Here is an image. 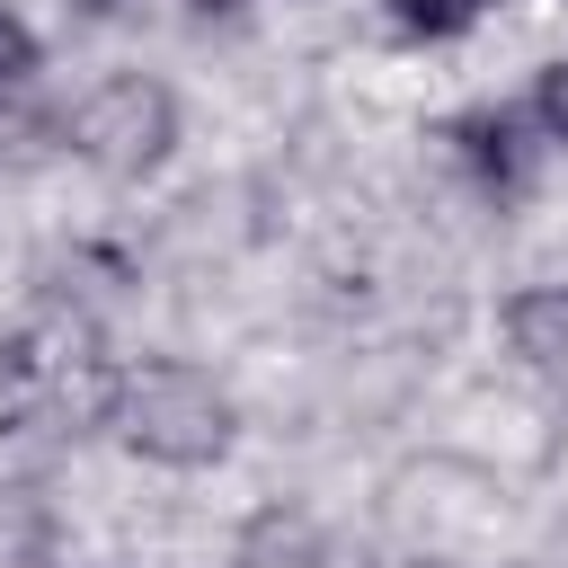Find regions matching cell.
<instances>
[{
  "label": "cell",
  "instance_id": "cell-1",
  "mask_svg": "<svg viewBox=\"0 0 568 568\" xmlns=\"http://www.w3.org/2000/svg\"><path fill=\"white\" fill-rule=\"evenodd\" d=\"M106 426H115L124 453H142V462H160V470H213V462L231 453V435H240V408H231V390H222L204 364L151 355V364H133V373H115Z\"/></svg>",
  "mask_w": 568,
  "mask_h": 568
},
{
  "label": "cell",
  "instance_id": "cell-2",
  "mask_svg": "<svg viewBox=\"0 0 568 568\" xmlns=\"http://www.w3.org/2000/svg\"><path fill=\"white\" fill-rule=\"evenodd\" d=\"M71 151L98 178H151L178 151V98L151 71H106L80 106H71Z\"/></svg>",
  "mask_w": 568,
  "mask_h": 568
},
{
  "label": "cell",
  "instance_id": "cell-3",
  "mask_svg": "<svg viewBox=\"0 0 568 568\" xmlns=\"http://www.w3.org/2000/svg\"><path fill=\"white\" fill-rule=\"evenodd\" d=\"M453 160H462V178L488 195V204H515L524 186H532V160H541V142H532V124L515 115V106H470V115H453Z\"/></svg>",
  "mask_w": 568,
  "mask_h": 568
},
{
  "label": "cell",
  "instance_id": "cell-4",
  "mask_svg": "<svg viewBox=\"0 0 568 568\" xmlns=\"http://www.w3.org/2000/svg\"><path fill=\"white\" fill-rule=\"evenodd\" d=\"M515 115L532 124V142H541V151H568V53L532 71V89H524V106H515Z\"/></svg>",
  "mask_w": 568,
  "mask_h": 568
},
{
  "label": "cell",
  "instance_id": "cell-5",
  "mask_svg": "<svg viewBox=\"0 0 568 568\" xmlns=\"http://www.w3.org/2000/svg\"><path fill=\"white\" fill-rule=\"evenodd\" d=\"M36 71H44V36L18 9H0V106H18L36 89Z\"/></svg>",
  "mask_w": 568,
  "mask_h": 568
},
{
  "label": "cell",
  "instance_id": "cell-6",
  "mask_svg": "<svg viewBox=\"0 0 568 568\" xmlns=\"http://www.w3.org/2000/svg\"><path fill=\"white\" fill-rule=\"evenodd\" d=\"M390 9H399V27H408V36H426V44H444V36H470L488 0H390Z\"/></svg>",
  "mask_w": 568,
  "mask_h": 568
},
{
  "label": "cell",
  "instance_id": "cell-7",
  "mask_svg": "<svg viewBox=\"0 0 568 568\" xmlns=\"http://www.w3.org/2000/svg\"><path fill=\"white\" fill-rule=\"evenodd\" d=\"M62 9H71L80 27H124V18L142 9V0H62Z\"/></svg>",
  "mask_w": 568,
  "mask_h": 568
},
{
  "label": "cell",
  "instance_id": "cell-8",
  "mask_svg": "<svg viewBox=\"0 0 568 568\" xmlns=\"http://www.w3.org/2000/svg\"><path fill=\"white\" fill-rule=\"evenodd\" d=\"M186 9H195V18H204V27H213V18H248V9H257V0H186Z\"/></svg>",
  "mask_w": 568,
  "mask_h": 568
}]
</instances>
